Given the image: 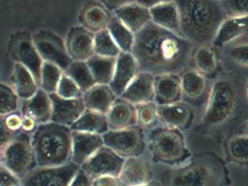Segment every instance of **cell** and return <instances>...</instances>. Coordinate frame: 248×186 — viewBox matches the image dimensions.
Here are the masks:
<instances>
[{"instance_id": "obj_1", "label": "cell", "mask_w": 248, "mask_h": 186, "mask_svg": "<svg viewBox=\"0 0 248 186\" xmlns=\"http://www.w3.org/2000/svg\"><path fill=\"white\" fill-rule=\"evenodd\" d=\"M192 49V43L181 34L151 21L136 33L131 53L140 72L178 75L188 65Z\"/></svg>"}, {"instance_id": "obj_2", "label": "cell", "mask_w": 248, "mask_h": 186, "mask_svg": "<svg viewBox=\"0 0 248 186\" xmlns=\"http://www.w3.org/2000/svg\"><path fill=\"white\" fill-rule=\"evenodd\" d=\"M156 180L161 186H232L227 167L213 154H198L186 164L170 167Z\"/></svg>"}, {"instance_id": "obj_3", "label": "cell", "mask_w": 248, "mask_h": 186, "mask_svg": "<svg viewBox=\"0 0 248 186\" xmlns=\"http://www.w3.org/2000/svg\"><path fill=\"white\" fill-rule=\"evenodd\" d=\"M176 3L181 36L191 43L213 42L219 28L227 18L220 1L181 0Z\"/></svg>"}, {"instance_id": "obj_4", "label": "cell", "mask_w": 248, "mask_h": 186, "mask_svg": "<svg viewBox=\"0 0 248 186\" xmlns=\"http://www.w3.org/2000/svg\"><path fill=\"white\" fill-rule=\"evenodd\" d=\"M38 167H60L72 162V131L54 122L39 125L31 135Z\"/></svg>"}, {"instance_id": "obj_5", "label": "cell", "mask_w": 248, "mask_h": 186, "mask_svg": "<svg viewBox=\"0 0 248 186\" xmlns=\"http://www.w3.org/2000/svg\"><path fill=\"white\" fill-rule=\"evenodd\" d=\"M146 135V154L154 164L175 167L189 158V151L179 129L162 125Z\"/></svg>"}, {"instance_id": "obj_6", "label": "cell", "mask_w": 248, "mask_h": 186, "mask_svg": "<svg viewBox=\"0 0 248 186\" xmlns=\"http://www.w3.org/2000/svg\"><path fill=\"white\" fill-rule=\"evenodd\" d=\"M1 167L21 180L37 167L31 135L21 132L0 146Z\"/></svg>"}, {"instance_id": "obj_7", "label": "cell", "mask_w": 248, "mask_h": 186, "mask_svg": "<svg viewBox=\"0 0 248 186\" xmlns=\"http://www.w3.org/2000/svg\"><path fill=\"white\" fill-rule=\"evenodd\" d=\"M236 93L230 83L217 81L212 88L202 123L206 126L222 124L229 119L234 110Z\"/></svg>"}, {"instance_id": "obj_8", "label": "cell", "mask_w": 248, "mask_h": 186, "mask_svg": "<svg viewBox=\"0 0 248 186\" xmlns=\"http://www.w3.org/2000/svg\"><path fill=\"white\" fill-rule=\"evenodd\" d=\"M104 145L122 158L139 156L146 153V132L139 126L108 130L103 135Z\"/></svg>"}, {"instance_id": "obj_9", "label": "cell", "mask_w": 248, "mask_h": 186, "mask_svg": "<svg viewBox=\"0 0 248 186\" xmlns=\"http://www.w3.org/2000/svg\"><path fill=\"white\" fill-rule=\"evenodd\" d=\"M8 47L15 63L21 64L31 71L40 86L44 61L36 49L32 34L24 30L14 32L10 36Z\"/></svg>"}, {"instance_id": "obj_10", "label": "cell", "mask_w": 248, "mask_h": 186, "mask_svg": "<svg viewBox=\"0 0 248 186\" xmlns=\"http://www.w3.org/2000/svg\"><path fill=\"white\" fill-rule=\"evenodd\" d=\"M37 52L44 62L57 65L63 71L72 62L68 54L65 39L50 29H41L32 33Z\"/></svg>"}, {"instance_id": "obj_11", "label": "cell", "mask_w": 248, "mask_h": 186, "mask_svg": "<svg viewBox=\"0 0 248 186\" xmlns=\"http://www.w3.org/2000/svg\"><path fill=\"white\" fill-rule=\"evenodd\" d=\"M80 167L70 162L60 167H38L21 179L22 186H69Z\"/></svg>"}, {"instance_id": "obj_12", "label": "cell", "mask_w": 248, "mask_h": 186, "mask_svg": "<svg viewBox=\"0 0 248 186\" xmlns=\"http://www.w3.org/2000/svg\"><path fill=\"white\" fill-rule=\"evenodd\" d=\"M124 161V158L104 145L80 169L92 181L95 179L107 176L120 177Z\"/></svg>"}, {"instance_id": "obj_13", "label": "cell", "mask_w": 248, "mask_h": 186, "mask_svg": "<svg viewBox=\"0 0 248 186\" xmlns=\"http://www.w3.org/2000/svg\"><path fill=\"white\" fill-rule=\"evenodd\" d=\"M153 162L147 154L124 159L120 178L124 186H140L156 179Z\"/></svg>"}, {"instance_id": "obj_14", "label": "cell", "mask_w": 248, "mask_h": 186, "mask_svg": "<svg viewBox=\"0 0 248 186\" xmlns=\"http://www.w3.org/2000/svg\"><path fill=\"white\" fill-rule=\"evenodd\" d=\"M95 33L82 26H72L65 38L66 49L72 61L87 62L94 55Z\"/></svg>"}, {"instance_id": "obj_15", "label": "cell", "mask_w": 248, "mask_h": 186, "mask_svg": "<svg viewBox=\"0 0 248 186\" xmlns=\"http://www.w3.org/2000/svg\"><path fill=\"white\" fill-rule=\"evenodd\" d=\"M114 14L111 9L101 1H88L79 10V25L93 33L108 29Z\"/></svg>"}, {"instance_id": "obj_16", "label": "cell", "mask_w": 248, "mask_h": 186, "mask_svg": "<svg viewBox=\"0 0 248 186\" xmlns=\"http://www.w3.org/2000/svg\"><path fill=\"white\" fill-rule=\"evenodd\" d=\"M113 14L135 34L144 29L151 21L150 10L141 1H124L113 10Z\"/></svg>"}, {"instance_id": "obj_17", "label": "cell", "mask_w": 248, "mask_h": 186, "mask_svg": "<svg viewBox=\"0 0 248 186\" xmlns=\"http://www.w3.org/2000/svg\"><path fill=\"white\" fill-rule=\"evenodd\" d=\"M52 101L51 122L71 127L86 110L83 99H66L56 93L50 94Z\"/></svg>"}, {"instance_id": "obj_18", "label": "cell", "mask_w": 248, "mask_h": 186, "mask_svg": "<svg viewBox=\"0 0 248 186\" xmlns=\"http://www.w3.org/2000/svg\"><path fill=\"white\" fill-rule=\"evenodd\" d=\"M104 146L103 135L72 131V162L81 167Z\"/></svg>"}, {"instance_id": "obj_19", "label": "cell", "mask_w": 248, "mask_h": 186, "mask_svg": "<svg viewBox=\"0 0 248 186\" xmlns=\"http://www.w3.org/2000/svg\"><path fill=\"white\" fill-rule=\"evenodd\" d=\"M140 72L133 54L122 52L117 57L114 77L109 86L114 93L120 97Z\"/></svg>"}, {"instance_id": "obj_20", "label": "cell", "mask_w": 248, "mask_h": 186, "mask_svg": "<svg viewBox=\"0 0 248 186\" xmlns=\"http://www.w3.org/2000/svg\"><path fill=\"white\" fill-rule=\"evenodd\" d=\"M120 97L135 106L155 102V76L139 73Z\"/></svg>"}, {"instance_id": "obj_21", "label": "cell", "mask_w": 248, "mask_h": 186, "mask_svg": "<svg viewBox=\"0 0 248 186\" xmlns=\"http://www.w3.org/2000/svg\"><path fill=\"white\" fill-rule=\"evenodd\" d=\"M109 130H120L137 126L136 106L118 97L107 113Z\"/></svg>"}, {"instance_id": "obj_22", "label": "cell", "mask_w": 248, "mask_h": 186, "mask_svg": "<svg viewBox=\"0 0 248 186\" xmlns=\"http://www.w3.org/2000/svg\"><path fill=\"white\" fill-rule=\"evenodd\" d=\"M20 110L22 115L32 117L39 125L51 122L53 107L50 94L40 88L31 98L21 100Z\"/></svg>"}, {"instance_id": "obj_23", "label": "cell", "mask_w": 248, "mask_h": 186, "mask_svg": "<svg viewBox=\"0 0 248 186\" xmlns=\"http://www.w3.org/2000/svg\"><path fill=\"white\" fill-rule=\"evenodd\" d=\"M152 22L174 33H180V13L176 1H156L149 8Z\"/></svg>"}, {"instance_id": "obj_24", "label": "cell", "mask_w": 248, "mask_h": 186, "mask_svg": "<svg viewBox=\"0 0 248 186\" xmlns=\"http://www.w3.org/2000/svg\"><path fill=\"white\" fill-rule=\"evenodd\" d=\"M182 93L181 79L177 75L155 77V103L158 106L179 103Z\"/></svg>"}, {"instance_id": "obj_25", "label": "cell", "mask_w": 248, "mask_h": 186, "mask_svg": "<svg viewBox=\"0 0 248 186\" xmlns=\"http://www.w3.org/2000/svg\"><path fill=\"white\" fill-rule=\"evenodd\" d=\"M118 96L109 85L95 84L82 95L86 109L107 115Z\"/></svg>"}, {"instance_id": "obj_26", "label": "cell", "mask_w": 248, "mask_h": 186, "mask_svg": "<svg viewBox=\"0 0 248 186\" xmlns=\"http://www.w3.org/2000/svg\"><path fill=\"white\" fill-rule=\"evenodd\" d=\"M11 82V85L21 100L31 98L40 90V86L31 71L19 63L14 65Z\"/></svg>"}, {"instance_id": "obj_27", "label": "cell", "mask_w": 248, "mask_h": 186, "mask_svg": "<svg viewBox=\"0 0 248 186\" xmlns=\"http://www.w3.org/2000/svg\"><path fill=\"white\" fill-rule=\"evenodd\" d=\"M246 33H248V16L227 17L219 28L213 43L221 47Z\"/></svg>"}, {"instance_id": "obj_28", "label": "cell", "mask_w": 248, "mask_h": 186, "mask_svg": "<svg viewBox=\"0 0 248 186\" xmlns=\"http://www.w3.org/2000/svg\"><path fill=\"white\" fill-rule=\"evenodd\" d=\"M72 131L103 135L109 130L107 115L86 109L71 126Z\"/></svg>"}, {"instance_id": "obj_29", "label": "cell", "mask_w": 248, "mask_h": 186, "mask_svg": "<svg viewBox=\"0 0 248 186\" xmlns=\"http://www.w3.org/2000/svg\"><path fill=\"white\" fill-rule=\"evenodd\" d=\"M159 122L164 126L178 128L185 126L189 119V110L180 103L158 106Z\"/></svg>"}, {"instance_id": "obj_30", "label": "cell", "mask_w": 248, "mask_h": 186, "mask_svg": "<svg viewBox=\"0 0 248 186\" xmlns=\"http://www.w3.org/2000/svg\"><path fill=\"white\" fill-rule=\"evenodd\" d=\"M117 58L94 55L87 61L96 84L106 85L111 84L115 71Z\"/></svg>"}, {"instance_id": "obj_31", "label": "cell", "mask_w": 248, "mask_h": 186, "mask_svg": "<svg viewBox=\"0 0 248 186\" xmlns=\"http://www.w3.org/2000/svg\"><path fill=\"white\" fill-rule=\"evenodd\" d=\"M108 31L121 49L122 52L131 53L136 34L116 16H113L108 27Z\"/></svg>"}, {"instance_id": "obj_32", "label": "cell", "mask_w": 248, "mask_h": 186, "mask_svg": "<svg viewBox=\"0 0 248 186\" xmlns=\"http://www.w3.org/2000/svg\"><path fill=\"white\" fill-rule=\"evenodd\" d=\"M64 73L79 86L83 94L96 84L87 62L72 61Z\"/></svg>"}, {"instance_id": "obj_33", "label": "cell", "mask_w": 248, "mask_h": 186, "mask_svg": "<svg viewBox=\"0 0 248 186\" xmlns=\"http://www.w3.org/2000/svg\"><path fill=\"white\" fill-rule=\"evenodd\" d=\"M23 115L21 110L0 116L1 127V143L0 146L19 135L22 132Z\"/></svg>"}, {"instance_id": "obj_34", "label": "cell", "mask_w": 248, "mask_h": 186, "mask_svg": "<svg viewBox=\"0 0 248 186\" xmlns=\"http://www.w3.org/2000/svg\"><path fill=\"white\" fill-rule=\"evenodd\" d=\"M64 71L54 64L44 62L40 77V88L47 94L56 93Z\"/></svg>"}, {"instance_id": "obj_35", "label": "cell", "mask_w": 248, "mask_h": 186, "mask_svg": "<svg viewBox=\"0 0 248 186\" xmlns=\"http://www.w3.org/2000/svg\"><path fill=\"white\" fill-rule=\"evenodd\" d=\"M94 51L95 55L107 58H117L122 53L108 29L95 33Z\"/></svg>"}, {"instance_id": "obj_36", "label": "cell", "mask_w": 248, "mask_h": 186, "mask_svg": "<svg viewBox=\"0 0 248 186\" xmlns=\"http://www.w3.org/2000/svg\"><path fill=\"white\" fill-rule=\"evenodd\" d=\"M136 106L137 126L141 128L146 133L157 126L158 122H159L158 106L155 102Z\"/></svg>"}, {"instance_id": "obj_37", "label": "cell", "mask_w": 248, "mask_h": 186, "mask_svg": "<svg viewBox=\"0 0 248 186\" xmlns=\"http://www.w3.org/2000/svg\"><path fill=\"white\" fill-rule=\"evenodd\" d=\"M181 85L183 93L188 97L196 98L202 94L206 82L204 77L198 71H188L181 77Z\"/></svg>"}, {"instance_id": "obj_38", "label": "cell", "mask_w": 248, "mask_h": 186, "mask_svg": "<svg viewBox=\"0 0 248 186\" xmlns=\"http://www.w3.org/2000/svg\"><path fill=\"white\" fill-rule=\"evenodd\" d=\"M21 100L12 85L2 81L0 84V116L20 110Z\"/></svg>"}, {"instance_id": "obj_39", "label": "cell", "mask_w": 248, "mask_h": 186, "mask_svg": "<svg viewBox=\"0 0 248 186\" xmlns=\"http://www.w3.org/2000/svg\"><path fill=\"white\" fill-rule=\"evenodd\" d=\"M229 158L235 162L248 163V135H238L232 138L227 145Z\"/></svg>"}, {"instance_id": "obj_40", "label": "cell", "mask_w": 248, "mask_h": 186, "mask_svg": "<svg viewBox=\"0 0 248 186\" xmlns=\"http://www.w3.org/2000/svg\"><path fill=\"white\" fill-rule=\"evenodd\" d=\"M194 62L197 69L204 74H210L217 66V61L214 52L207 46H201L194 55Z\"/></svg>"}, {"instance_id": "obj_41", "label": "cell", "mask_w": 248, "mask_h": 186, "mask_svg": "<svg viewBox=\"0 0 248 186\" xmlns=\"http://www.w3.org/2000/svg\"><path fill=\"white\" fill-rule=\"evenodd\" d=\"M56 94L66 99L81 98L83 95V93L79 86L65 73L59 82Z\"/></svg>"}, {"instance_id": "obj_42", "label": "cell", "mask_w": 248, "mask_h": 186, "mask_svg": "<svg viewBox=\"0 0 248 186\" xmlns=\"http://www.w3.org/2000/svg\"><path fill=\"white\" fill-rule=\"evenodd\" d=\"M220 3L228 17L248 16V0H227Z\"/></svg>"}, {"instance_id": "obj_43", "label": "cell", "mask_w": 248, "mask_h": 186, "mask_svg": "<svg viewBox=\"0 0 248 186\" xmlns=\"http://www.w3.org/2000/svg\"><path fill=\"white\" fill-rule=\"evenodd\" d=\"M229 55L236 63L248 67V44L233 46L229 51Z\"/></svg>"}, {"instance_id": "obj_44", "label": "cell", "mask_w": 248, "mask_h": 186, "mask_svg": "<svg viewBox=\"0 0 248 186\" xmlns=\"http://www.w3.org/2000/svg\"><path fill=\"white\" fill-rule=\"evenodd\" d=\"M0 186H22L21 181L18 177L10 172L8 170L0 166Z\"/></svg>"}, {"instance_id": "obj_45", "label": "cell", "mask_w": 248, "mask_h": 186, "mask_svg": "<svg viewBox=\"0 0 248 186\" xmlns=\"http://www.w3.org/2000/svg\"><path fill=\"white\" fill-rule=\"evenodd\" d=\"M92 186H124L120 177L107 176L93 180Z\"/></svg>"}, {"instance_id": "obj_46", "label": "cell", "mask_w": 248, "mask_h": 186, "mask_svg": "<svg viewBox=\"0 0 248 186\" xmlns=\"http://www.w3.org/2000/svg\"><path fill=\"white\" fill-rule=\"evenodd\" d=\"M92 180L81 169H79V171L69 186H92Z\"/></svg>"}, {"instance_id": "obj_47", "label": "cell", "mask_w": 248, "mask_h": 186, "mask_svg": "<svg viewBox=\"0 0 248 186\" xmlns=\"http://www.w3.org/2000/svg\"><path fill=\"white\" fill-rule=\"evenodd\" d=\"M39 124L37 122L30 116L23 115L22 132L24 133L32 135L37 129Z\"/></svg>"}, {"instance_id": "obj_48", "label": "cell", "mask_w": 248, "mask_h": 186, "mask_svg": "<svg viewBox=\"0 0 248 186\" xmlns=\"http://www.w3.org/2000/svg\"><path fill=\"white\" fill-rule=\"evenodd\" d=\"M140 186H161V185L160 183H159V181L155 179L154 181L151 182V183H148V184Z\"/></svg>"}, {"instance_id": "obj_49", "label": "cell", "mask_w": 248, "mask_h": 186, "mask_svg": "<svg viewBox=\"0 0 248 186\" xmlns=\"http://www.w3.org/2000/svg\"><path fill=\"white\" fill-rule=\"evenodd\" d=\"M246 131H247V135H248V124H247Z\"/></svg>"}, {"instance_id": "obj_50", "label": "cell", "mask_w": 248, "mask_h": 186, "mask_svg": "<svg viewBox=\"0 0 248 186\" xmlns=\"http://www.w3.org/2000/svg\"><path fill=\"white\" fill-rule=\"evenodd\" d=\"M247 93H248V84H247Z\"/></svg>"}]
</instances>
